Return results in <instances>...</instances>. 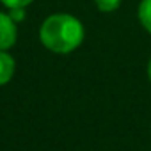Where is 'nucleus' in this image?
Segmentation results:
<instances>
[{"label": "nucleus", "mask_w": 151, "mask_h": 151, "mask_svg": "<svg viewBox=\"0 0 151 151\" xmlns=\"http://www.w3.org/2000/svg\"><path fill=\"white\" fill-rule=\"evenodd\" d=\"M86 37L84 23L69 13H53L39 27V41L52 53L66 55L75 52Z\"/></svg>", "instance_id": "f257e3e1"}, {"label": "nucleus", "mask_w": 151, "mask_h": 151, "mask_svg": "<svg viewBox=\"0 0 151 151\" xmlns=\"http://www.w3.org/2000/svg\"><path fill=\"white\" fill-rule=\"evenodd\" d=\"M18 41V23L9 13L0 11V50L9 52Z\"/></svg>", "instance_id": "f03ea898"}, {"label": "nucleus", "mask_w": 151, "mask_h": 151, "mask_svg": "<svg viewBox=\"0 0 151 151\" xmlns=\"http://www.w3.org/2000/svg\"><path fill=\"white\" fill-rule=\"evenodd\" d=\"M14 71H16L14 57L9 52H6V50H0V87L9 84L13 80Z\"/></svg>", "instance_id": "7ed1b4c3"}, {"label": "nucleus", "mask_w": 151, "mask_h": 151, "mask_svg": "<svg viewBox=\"0 0 151 151\" xmlns=\"http://www.w3.org/2000/svg\"><path fill=\"white\" fill-rule=\"evenodd\" d=\"M137 18L142 29L151 34V0H140L139 9H137Z\"/></svg>", "instance_id": "20e7f679"}, {"label": "nucleus", "mask_w": 151, "mask_h": 151, "mask_svg": "<svg viewBox=\"0 0 151 151\" xmlns=\"http://www.w3.org/2000/svg\"><path fill=\"white\" fill-rule=\"evenodd\" d=\"M121 2L123 0H94V6L101 13H114L116 9H119Z\"/></svg>", "instance_id": "39448f33"}, {"label": "nucleus", "mask_w": 151, "mask_h": 151, "mask_svg": "<svg viewBox=\"0 0 151 151\" xmlns=\"http://www.w3.org/2000/svg\"><path fill=\"white\" fill-rule=\"evenodd\" d=\"M34 0H0V4L4 7H7V11L11 9H27Z\"/></svg>", "instance_id": "423d86ee"}, {"label": "nucleus", "mask_w": 151, "mask_h": 151, "mask_svg": "<svg viewBox=\"0 0 151 151\" xmlns=\"http://www.w3.org/2000/svg\"><path fill=\"white\" fill-rule=\"evenodd\" d=\"M9 14H11V18L16 22V23H20L23 18H25V9H11V11H7Z\"/></svg>", "instance_id": "0eeeda50"}, {"label": "nucleus", "mask_w": 151, "mask_h": 151, "mask_svg": "<svg viewBox=\"0 0 151 151\" xmlns=\"http://www.w3.org/2000/svg\"><path fill=\"white\" fill-rule=\"evenodd\" d=\"M147 78L151 82V57H149V62H147Z\"/></svg>", "instance_id": "6e6552de"}]
</instances>
